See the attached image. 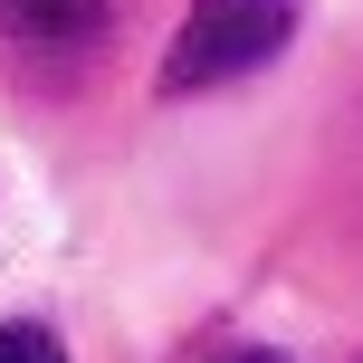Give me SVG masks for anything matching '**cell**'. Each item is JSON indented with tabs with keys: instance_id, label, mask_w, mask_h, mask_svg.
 Wrapping results in <instances>:
<instances>
[{
	"instance_id": "1",
	"label": "cell",
	"mask_w": 363,
	"mask_h": 363,
	"mask_svg": "<svg viewBox=\"0 0 363 363\" xmlns=\"http://www.w3.org/2000/svg\"><path fill=\"white\" fill-rule=\"evenodd\" d=\"M287 29H296V0H191V19L163 48V96H201V86L268 67L287 48Z\"/></svg>"
},
{
	"instance_id": "2",
	"label": "cell",
	"mask_w": 363,
	"mask_h": 363,
	"mask_svg": "<svg viewBox=\"0 0 363 363\" xmlns=\"http://www.w3.org/2000/svg\"><path fill=\"white\" fill-rule=\"evenodd\" d=\"M106 19V0H0V38H29V48H67Z\"/></svg>"
},
{
	"instance_id": "3",
	"label": "cell",
	"mask_w": 363,
	"mask_h": 363,
	"mask_svg": "<svg viewBox=\"0 0 363 363\" xmlns=\"http://www.w3.org/2000/svg\"><path fill=\"white\" fill-rule=\"evenodd\" d=\"M0 363H67V345H57L48 325H29V315H19V325H0Z\"/></svg>"
},
{
	"instance_id": "4",
	"label": "cell",
	"mask_w": 363,
	"mask_h": 363,
	"mask_svg": "<svg viewBox=\"0 0 363 363\" xmlns=\"http://www.w3.org/2000/svg\"><path fill=\"white\" fill-rule=\"evenodd\" d=\"M230 363H287V354H230Z\"/></svg>"
}]
</instances>
